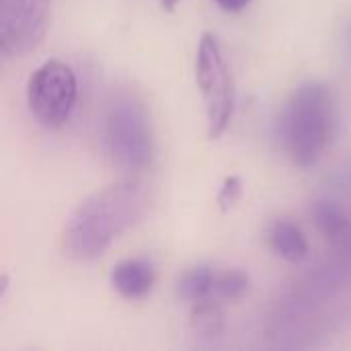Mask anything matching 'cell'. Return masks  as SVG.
Masks as SVG:
<instances>
[{"instance_id":"cell-1","label":"cell","mask_w":351,"mask_h":351,"mask_svg":"<svg viewBox=\"0 0 351 351\" xmlns=\"http://www.w3.org/2000/svg\"><path fill=\"white\" fill-rule=\"evenodd\" d=\"M148 208V189L140 181L109 183L84 197L68 216L62 232L64 253L74 261L99 259Z\"/></svg>"},{"instance_id":"cell-2","label":"cell","mask_w":351,"mask_h":351,"mask_svg":"<svg viewBox=\"0 0 351 351\" xmlns=\"http://www.w3.org/2000/svg\"><path fill=\"white\" fill-rule=\"evenodd\" d=\"M335 130V105L331 88L319 80L298 84L282 107L278 138L290 162L298 169L315 167Z\"/></svg>"},{"instance_id":"cell-3","label":"cell","mask_w":351,"mask_h":351,"mask_svg":"<svg viewBox=\"0 0 351 351\" xmlns=\"http://www.w3.org/2000/svg\"><path fill=\"white\" fill-rule=\"evenodd\" d=\"M99 140L109 162L128 173H140L154 158V134L148 109L128 93L115 95L101 117Z\"/></svg>"},{"instance_id":"cell-4","label":"cell","mask_w":351,"mask_h":351,"mask_svg":"<svg viewBox=\"0 0 351 351\" xmlns=\"http://www.w3.org/2000/svg\"><path fill=\"white\" fill-rule=\"evenodd\" d=\"M195 78L206 107L208 138L218 140L226 134L234 115V80L218 37L206 31L197 45Z\"/></svg>"},{"instance_id":"cell-5","label":"cell","mask_w":351,"mask_h":351,"mask_svg":"<svg viewBox=\"0 0 351 351\" xmlns=\"http://www.w3.org/2000/svg\"><path fill=\"white\" fill-rule=\"evenodd\" d=\"M27 107L45 128H62L70 121L78 101V80L74 70L62 60H47L37 66L27 80Z\"/></svg>"},{"instance_id":"cell-6","label":"cell","mask_w":351,"mask_h":351,"mask_svg":"<svg viewBox=\"0 0 351 351\" xmlns=\"http://www.w3.org/2000/svg\"><path fill=\"white\" fill-rule=\"evenodd\" d=\"M51 0H0V51L23 58L33 51L49 27Z\"/></svg>"},{"instance_id":"cell-7","label":"cell","mask_w":351,"mask_h":351,"mask_svg":"<svg viewBox=\"0 0 351 351\" xmlns=\"http://www.w3.org/2000/svg\"><path fill=\"white\" fill-rule=\"evenodd\" d=\"M109 282L113 290L125 300L146 298L156 284V269L144 257H130L113 265Z\"/></svg>"},{"instance_id":"cell-8","label":"cell","mask_w":351,"mask_h":351,"mask_svg":"<svg viewBox=\"0 0 351 351\" xmlns=\"http://www.w3.org/2000/svg\"><path fill=\"white\" fill-rule=\"evenodd\" d=\"M313 222L321 237L343 257L351 259V218L331 199H319L311 208Z\"/></svg>"},{"instance_id":"cell-9","label":"cell","mask_w":351,"mask_h":351,"mask_svg":"<svg viewBox=\"0 0 351 351\" xmlns=\"http://www.w3.org/2000/svg\"><path fill=\"white\" fill-rule=\"evenodd\" d=\"M269 249L288 263H298L308 255V243L298 224L286 218H278L267 228Z\"/></svg>"},{"instance_id":"cell-10","label":"cell","mask_w":351,"mask_h":351,"mask_svg":"<svg viewBox=\"0 0 351 351\" xmlns=\"http://www.w3.org/2000/svg\"><path fill=\"white\" fill-rule=\"evenodd\" d=\"M216 269L212 265H195L189 267L177 282V296L183 302L195 304L214 294Z\"/></svg>"},{"instance_id":"cell-11","label":"cell","mask_w":351,"mask_h":351,"mask_svg":"<svg viewBox=\"0 0 351 351\" xmlns=\"http://www.w3.org/2000/svg\"><path fill=\"white\" fill-rule=\"evenodd\" d=\"M189 325L191 331L202 339H216L224 333V311L218 302L206 298L202 302L191 304Z\"/></svg>"},{"instance_id":"cell-12","label":"cell","mask_w":351,"mask_h":351,"mask_svg":"<svg viewBox=\"0 0 351 351\" xmlns=\"http://www.w3.org/2000/svg\"><path fill=\"white\" fill-rule=\"evenodd\" d=\"M251 290V278L243 269H226L216 274L214 282V296L222 300H241Z\"/></svg>"},{"instance_id":"cell-13","label":"cell","mask_w":351,"mask_h":351,"mask_svg":"<svg viewBox=\"0 0 351 351\" xmlns=\"http://www.w3.org/2000/svg\"><path fill=\"white\" fill-rule=\"evenodd\" d=\"M241 195H243V181H241V177H237V175L226 177L222 187H220V191H218V197H216L220 210L228 212L230 208H234L237 202L241 199Z\"/></svg>"},{"instance_id":"cell-14","label":"cell","mask_w":351,"mask_h":351,"mask_svg":"<svg viewBox=\"0 0 351 351\" xmlns=\"http://www.w3.org/2000/svg\"><path fill=\"white\" fill-rule=\"evenodd\" d=\"M214 2L224 12H241V10H245L251 4V0H214Z\"/></svg>"},{"instance_id":"cell-15","label":"cell","mask_w":351,"mask_h":351,"mask_svg":"<svg viewBox=\"0 0 351 351\" xmlns=\"http://www.w3.org/2000/svg\"><path fill=\"white\" fill-rule=\"evenodd\" d=\"M179 4V0H160V6L165 8V10H175V6Z\"/></svg>"},{"instance_id":"cell-16","label":"cell","mask_w":351,"mask_h":351,"mask_svg":"<svg viewBox=\"0 0 351 351\" xmlns=\"http://www.w3.org/2000/svg\"><path fill=\"white\" fill-rule=\"evenodd\" d=\"M343 41H346V49L351 53V21L348 23V27H346V39Z\"/></svg>"}]
</instances>
